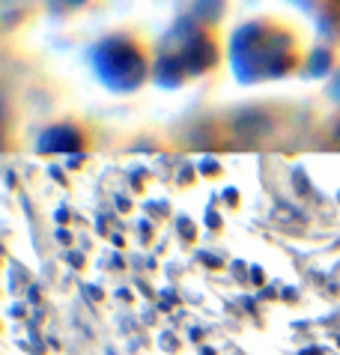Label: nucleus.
<instances>
[{"label":"nucleus","instance_id":"nucleus-1","mask_svg":"<svg viewBox=\"0 0 340 355\" xmlns=\"http://www.w3.org/2000/svg\"><path fill=\"white\" fill-rule=\"evenodd\" d=\"M227 57L236 81L260 84L296 75L305 66V45L289 24L275 18H251L236 27L227 45Z\"/></svg>","mask_w":340,"mask_h":355},{"label":"nucleus","instance_id":"nucleus-2","mask_svg":"<svg viewBox=\"0 0 340 355\" xmlns=\"http://www.w3.org/2000/svg\"><path fill=\"white\" fill-rule=\"evenodd\" d=\"M221 66V39L212 21L200 15H185L173 24L164 45L155 51L153 81L162 87H182L185 81L203 78Z\"/></svg>","mask_w":340,"mask_h":355},{"label":"nucleus","instance_id":"nucleus-3","mask_svg":"<svg viewBox=\"0 0 340 355\" xmlns=\"http://www.w3.org/2000/svg\"><path fill=\"white\" fill-rule=\"evenodd\" d=\"M90 69L111 93H137L146 81H153L155 48L146 42V36L123 27L105 33L90 48Z\"/></svg>","mask_w":340,"mask_h":355},{"label":"nucleus","instance_id":"nucleus-4","mask_svg":"<svg viewBox=\"0 0 340 355\" xmlns=\"http://www.w3.org/2000/svg\"><path fill=\"white\" fill-rule=\"evenodd\" d=\"M90 146V132L78 120H63L39 137V153H81Z\"/></svg>","mask_w":340,"mask_h":355},{"label":"nucleus","instance_id":"nucleus-5","mask_svg":"<svg viewBox=\"0 0 340 355\" xmlns=\"http://www.w3.org/2000/svg\"><path fill=\"white\" fill-rule=\"evenodd\" d=\"M45 3L57 15H72V12H81V9L90 6L93 0H45Z\"/></svg>","mask_w":340,"mask_h":355}]
</instances>
